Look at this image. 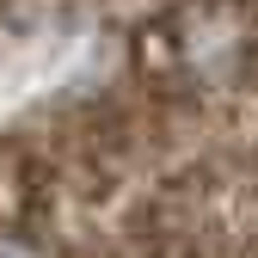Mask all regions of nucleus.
I'll list each match as a JSON object with an SVG mask.
<instances>
[{
  "mask_svg": "<svg viewBox=\"0 0 258 258\" xmlns=\"http://www.w3.org/2000/svg\"><path fill=\"white\" fill-rule=\"evenodd\" d=\"M7 258H43V252H37V246H31L25 234H13V240H7Z\"/></svg>",
  "mask_w": 258,
  "mask_h": 258,
  "instance_id": "nucleus-1",
  "label": "nucleus"
}]
</instances>
